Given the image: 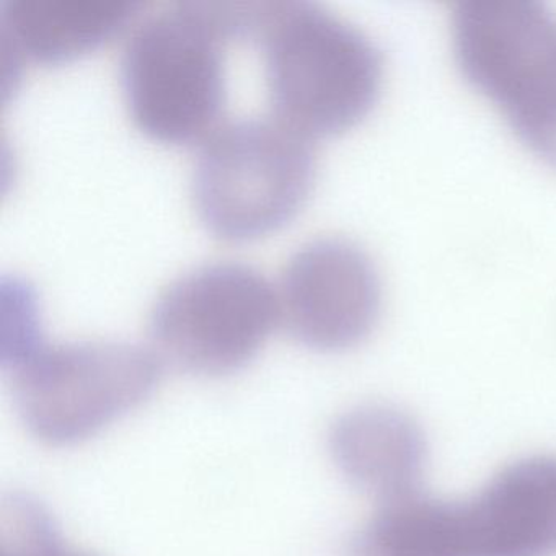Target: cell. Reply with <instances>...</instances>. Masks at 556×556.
I'll list each match as a JSON object with an SVG mask.
<instances>
[{
  "label": "cell",
  "instance_id": "6da1fadb",
  "mask_svg": "<svg viewBox=\"0 0 556 556\" xmlns=\"http://www.w3.org/2000/svg\"><path fill=\"white\" fill-rule=\"evenodd\" d=\"M553 555L556 457L517 462L460 503L416 493L380 504L357 543V556Z\"/></svg>",
  "mask_w": 556,
  "mask_h": 556
},
{
  "label": "cell",
  "instance_id": "7a4b0ae2",
  "mask_svg": "<svg viewBox=\"0 0 556 556\" xmlns=\"http://www.w3.org/2000/svg\"><path fill=\"white\" fill-rule=\"evenodd\" d=\"M14 315L4 361L28 431L51 445L86 441L141 405L161 377L151 351L122 341L43 343L35 315Z\"/></svg>",
  "mask_w": 556,
  "mask_h": 556
},
{
  "label": "cell",
  "instance_id": "3957f363",
  "mask_svg": "<svg viewBox=\"0 0 556 556\" xmlns=\"http://www.w3.org/2000/svg\"><path fill=\"white\" fill-rule=\"evenodd\" d=\"M255 40L276 118L307 136L359 123L382 87V58L353 25L311 2H265Z\"/></svg>",
  "mask_w": 556,
  "mask_h": 556
},
{
  "label": "cell",
  "instance_id": "277c9868",
  "mask_svg": "<svg viewBox=\"0 0 556 556\" xmlns=\"http://www.w3.org/2000/svg\"><path fill=\"white\" fill-rule=\"evenodd\" d=\"M237 38L230 2H178L139 22L119 61L129 116L164 142L204 139L224 103L223 51Z\"/></svg>",
  "mask_w": 556,
  "mask_h": 556
},
{
  "label": "cell",
  "instance_id": "5b68a950",
  "mask_svg": "<svg viewBox=\"0 0 556 556\" xmlns=\"http://www.w3.org/2000/svg\"><path fill=\"white\" fill-rule=\"evenodd\" d=\"M314 178L311 136L275 115L236 119L203 139L191 197L211 233L243 242L288 224L304 206Z\"/></svg>",
  "mask_w": 556,
  "mask_h": 556
},
{
  "label": "cell",
  "instance_id": "8992f818",
  "mask_svg": "<svg viewBox=\"0 0 556 556\" xmlns=\"http://www.w3.org/2000/svg\"><path fill=\"white\" fill-rule=\"evenodd\" d=\"M465 76L520 138L556 164V22L535 2L473 0L454 12Z\"/></svg>",
  "mask_w": 556,
  "mask_h": 556
},
{
  "label": "cell",
  "instance_id": "52a82bcc",
  "mask_svg": "<svg viewBox=\"0 0 556 556\" xmlns=\"http://www.w3.org/2000/svg\"><path fill=\"white\" fill-rule=\"evenodd\" d=\"M279 317L278 294L250 266L211 263L164 289L149 318L159 357L198 376H226L253 359Z\"/></svg>",
  "mask_w": 556,
  "mask_h": 556
},
{
  "label": "cell",
  "instance_id": "ba28073f",
  "mask_svg": "<svg viewBox=\"0 0 556 556\" xmlns=\"http://www.w3.org/2000/svg\"><path fill=\"white\" fill-rule=\"evenodd\" d=\"M380 281L372 260L353 242L315 239L286 263L279 317L292 337L321 351L344 350L372 331L380 312Z\"/></svg>",
  "mask_w": 556,
  "mask_h": 556
},
{
  "label": "cell",
  "instance_id": "9c48e42d",
  "mask_svg": "<svg viewBox=\"0 0 556 556\" xmlns=\"http://www.w3.org/2000/svg\"><path fill=\"white\" fill-rule=\"evenodd\" d=\"M331 452L344 477L380 504L419 493L425 438L399 409L367 405L348 412L333 426Z\"/></svg>",
  "mask_w": 556,
  "mask_h": 556
},
{
  "label": "cell",
  "instance_id": "30bf717a",
  "mask_svg": "<svg viewBox=\"0 0 556 556\" xmlns=\"http://www.w3.org/2000/svg\"><path fill=\"white\" fill-rule=\"evenodd\" d=\"M136 8L128 0H2L0 38L4 53L56 63L115 35Z\"/></svg>",
  "mask_w": 556,
  "mask_h": 556
},
{
  "label": "cell",
  "instance_id": "8fae6325",
  "mask_svg": "<svg viewBox=\"0 0 556 556\" xmlns=\"http://www.w3.org/2000/svg\"><path fill=\"white\" fill-rule=\"evenodd\" d=\"M0 556L90 555L61 540L41 504L27 496H12L0 510Z\"/></svg>",
  "mask_w": 556,
  "mask_h": 556
}]
</instances>
